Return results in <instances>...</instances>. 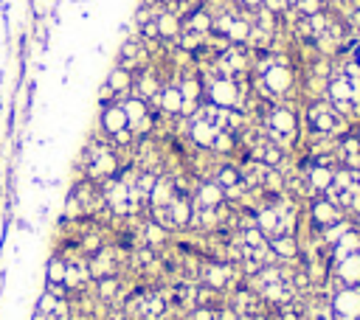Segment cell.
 <instances>
[{"label":"cell","instance_id":"1","mask_svg":"<svg viewBox=\"0 0 360 320\" xmlns=\"http://www.w3.org/2000/svg\"><path fill=\"white\" fill-rule=\"evenodd\" d=\"M93 126L102 132V135H116L121 129H127V115H124V107L121 104H107V107H96V118H93Z\"/></svg>","mask_w":360,"mask_h":320},{"label":"cell","instance_id":"6","mask_svg":"<svg viewBox=\"0 0 360 320\" xmlns=\"http://www.w3.org/2000/svg\"><path fill=\"white\" fill-rule=\"evenodd\" d=\"M214 135H217V126H214L212 121H206L200 112L189 118V140H192L198 149H212Z\"/></svg>","mask_w":360,"mask_h":320},{"label":"cell","instance_id":"8","mask_svg":"<svg viewBox=\"0 0 360 320\" xmlns=\"http://www.w3.org/2000/svg\"><path fill=\"white\" fill-rule=\"evenodd\" d=\"M169 211H172V228H174V231H186V228L192 225L195 203H192V197H186V194H177V197L169 203Z\"/></svg>","mask_w":360,"mask_h":320},{"label":"cell","instance_id":"2","mask_svg":"<svg viewBox=\"0 0 360 320\" xmlns=\"http://www.w3.org/2000/svg\"><path fill=\"white\" fill-rule=\"evenodd\" d=\"M307 211H310V219L315 222L318 231H321V228H329V225H335V222H340V219H346L343 208H338V205L329 203L326 197L310 200V203H307Z\"/></svg>","mask_w":360,"mask_h":320},{"label":"cell","instance_id":"3","mask_svg":"<svg viewBox=\"0 0 360 320\" xmlns=\"http://www.w3.org/2000/svg\"><path fill=\"white\" fill-rule=\"evenodd\" d=\"M192 203H195V208H217L226 203V189L217 186L214 180H200L192 194Z\"/></svg>","mask_w":360,"mask_h":320},{"label":"cell","instance_id":"9","mask_svg":"<svg viewBox=\"0 0 360 320\" xmlns=\"http://www.w3.org/2000/svg\"><path fill=\"white\" fill-rule=\"evenodd\" d=\"M335 278L340 281V286H360V253L338 259L335 261Z\"/></svg>","mask_w":360,"mask_h":320},{"label":"cell","instance_id":"5","mask_svg":"<svg viewBox=\"0 0 360 320\" xmlns=\"http://www.w3.org/2000/svg\"><path fill=\"white\" fill-rule=\"evenodd\" d=\"M132 79H135V73H130V71H124L121 65H110V71L104 73V82L113 87V93H116V99H118V104L124 101V99H130L132 96Z\"/></svg>","mask_w":360,"mask_h":320},{"label":"cell","instance_id":"11","mask_svg":"<svg viewBox=\"0 0 360 320\" xmlns=\"http://www.w3.org/2000/svg\"><path fill=\"white\" fill-rule=\"evenodd\" d=\"M184 29H189V31H195V34H200V37H206V34H212L214 31V17L209 15V9H195L192 15H186L184 17Z\"/></svg>","mask_w":360,"mask_h":320},{"label":"cell","instance_id":"10","mask_svg":"<svg viewBox=\"0 0 360 320\" xmlns=\"http://www.w3.org/2000/svg\"><path fill=\"white\" fill-rule=\"evenodd\" d=\"M174 197H177V189H174L172 177H169V175H160V177L155 180L152 191H149V208H158V205H169Z\"/></svg>","mask_w":360,"mask_h":320},{"label":"cell","instance_id":"14","mask_svg":"<svg viewBox=\"0 0 360 320\" xmlns=\"http://www.w3.org/2000/svg\"><path fill=\"white\" fill-rule=\"evenodd\" d=\"M293 3H296V0H290V6H293Z\"/></svg>","mask_w":360,"mask_h":320},{"label":"cell","instance_id":"12","mask_svg":"<svg viewBox=\"0 0 360 320\" xmlns=\"http://www.w3.org/2000/svg\"><path fill=\"white\" fill-rule=\"evenodd\" d=\"M217 186H223V189H231V186H237L242 177H240V166H237V160H223L220 163V169L214 172V177H212Z\"/></svg>","mask_w":360,"mask_h":320},{"label":"cell","instance_id":"13","mask_svg":"<svg viewBox=\"0 0 360 320\" xmlns=\"http://www.w3.org/2000/svg\"><path fill=\"white\" fill-rule=\"evenodd\" d=\"M326 99H329V101H346V99H352V85H349V79L332 76V79L326 82Z\"/></svg>","mask_w":360,"mask_h":320},{"label":"cell","instance_id":"7","mask_svg":"<svg viewBox=\"0 0 360 320\" xmlns=\"http://www.w3.org/2000/svg\"><path fill=\"white\" fill-rule=\"evenodd\" d=\"M268 242H270V250H273L276 261H298L301 259V247H298L296 233H279Z\"/></svg>","mask_w":360,"mask_h":320},{"label":"cell","instance_id":"4","mask_svg":"<svg viewBox=\"0 0 360 320\" xmlns=\"http://www.w3.org/2000/svg\"><path fill=\"white\" fill-rule=\"evenodd\" d=\"M155 26H158L160 43H166V45H174V40L180 37V31H184V20H180L174 12H169L166 6L155 15Z\"/></svg>","mask_w":360,"mask_h":320}]
</instances>
